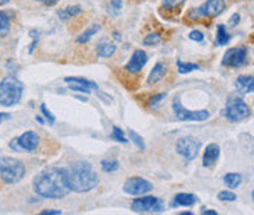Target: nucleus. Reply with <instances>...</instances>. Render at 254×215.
Masks as SVG:
<instances>
[{
    "instance_id": "obj_41",
    "label": "nucleus",
    "mask_w": 254,
    "mask_h": 215,
    "mask_svg": "<svg viewBox=\"0 0 254 215\" xmlns=\"http://www.w3.org/2000/svg\"><path fill=\"white\" fill-rule=\"evenodd\" d=\"M202 215H217V213L213 210H202Z\"/></svg>"
},
{
    "instance_id": "obj_9",
    "label": "nucleus",
    "mask_w": 254,
    "mask_h": 215,
    "mask_svg": "<svg viewBox=\"0 0 254 215\" xmlns=\"http://www.w3.org/2000/svg\"><path fill=\"white\" fill-rule=\"evenodd\" d=\"M202 148V142L197 141L196 138H191V136H185V138H181L178 142H176V153L179 155L184 157V160L187 162L193 161L197 155H199V151Z\"/></svg>"
},
{
    "instance_id": "obj_39",
    "label": "nucleus",
    "mask_w": 254,
    "mask_h": 215,
    "mask_svg": "<svg viewBox=\"0 0 254 215\" xmlns=\"http://www.w3.org/2000/svg\"><path fill=\"white\" fill-rule=\"evenodd\" d=\"M10 119V114L9 113H0V123L4 122V120H9Z\"/></svg>"
},
{
    "instance_id": "obj_5",
    "label": "nucleus",
    "mask_w": 254,
    "mask_h": 215,
    "mask_svg": "<svg viewBox=\"0 0 254 215\" xmlns=\"http://www.w3.org/2000/svg\"><path fill=\"white\" fill-rule=\"evenodd\" d=\"M222 116L229 122H241L250 116L249 104L237 94H232L226 100V106L222 110Z\"/></svg>"
},
{
    "instance_id": "obj_44",
    "label": "nucleus",
    "mask_w": 254,
    "mask_h": 215,
    "mask_svg": "<svg viewBox=\"0 0 254 215\" xmlns=\"http://www.w3.org/2000/svg\"><path fill=\"white\" fill-rule=\"evenodd\" d=\"M10 0H0V6H4V4H7Z\"/></svg>"
},
{
    "instance_id": "obj_26",
    "label": "nucleus",
    "mask_w": 254,
    "mask_h": 215,
    "mask_svg": "<svg viewBox=\"0 0 254 215\" xmlns=\"http://www.w3.org/2000/svg\"><path fill=\"white\" fill-rule=\"evenodd\" d=\"M162 43V37H160V34H157V32H150V34H147L146 37H144V40H143V44L144 46H157V44H160Z\"/></svg>"
},
{
    "instance_id": "obj_8",
    "label": "nucleus",
    "mask_w": 254,
    "mask_h": 215,
    "mask_svg": "<svg viewBox=\"0 0 254 215\" xmlns=\"http://www.w3.org/2000/svg\"><path fill=\"white\" fill-rule=\"evenodd\" d=\"M226 7L225 0H207L197 9H193L190 13V18L193 19H202V18H216L219 16Z\"/></svg>"
},
{
    "instance_id": "obj_15",
    "label": "nucleus",
    "mask_w": 254,
    "mask_h": 215,
    "mask_svg": "<svg viewBox=\"0 0 254 215\" xmlns=\"http://www.w3.org/2000/svg\"><path fill=\"white\" fill-rule=\"evenodd\" d=\"M199 198L194 193H178L173 196V201L170 202L172 208L176 207H193L194 204H197Z\"/></svg>"
},
{
    "instance_id": "obj_25",
    "label": "nucleus",
    "mask_w": 254,
    "mask_h": 215,
    "mask_svg": "<svg viewBox=\"0 0 254 215\" xmlns=\"http://www.w3.org/2000/svg\"><path fill=\"white\" fill-rule=\"evenodd\" d=\"M100 167L104 173H115L119 168V161L118 160H103L100 162Z\"/></svg>"
},
{
    "instance_id": "obj_22",
    "label": "nucleus",
    "mask_w": 254,
    "mask_h": 215,
    "mask_svg": "<svg viewBox=\"0 0 254 215\" xmlns=\"http://www.w3.org/2000/svg\"><path fill=\"white\" fill-rule=\"evenodd\" d=\"M231 41V35L228 34L225 25H217V34H216V44L217 46H226Z\"/></svg>"
},
{
    "instance_id": "obj_23",
    "label": "nucleus",
    "mask_w": 254,
    "mask_h": 215,
    "mask_svg": "<svg viewBox=\"0 0 254 215\" xmlns=\"http://www.w3.org/2000/svg\"><path fill=\"white\" fill-rule=\"evenodd\" d=\"M176 66H178V72H179V73H182V75H185V73H190V72H193V70L200 69V66H199V64H196V63H190V61H182V60H178V61H176Z\"/></svg>"
},
{
    "instance_id": "obj_17",
    "label": "nucleus",
    "mask_w": 254,
    "mask_h": 215,
    "mask_svg": "<svg viewBox=\"0 0 254 215\" xmlns=\"http://www.w3.org/2000/svg\"><path fill=\"white\" fill-rule=\"evenodd\" d=\"M166 72H168V66H166L163 61H157V63L154 64V67L152 69L149 78H147V84H149V85H153V84L160 82V81L165 78Z\"/></svg>"
},
{
    "instance_id": "obj_28",
    "label": "nucleus",
    "mask_w": 254,
    "mask_h": 215,
    "mask_svg": "<svg viewBox=\"0 0 254 215\" xmlns=\"http://www.w3.org/2000/svg\"><path fill=\"white\" fill-rule=\"evenodd\" d=\"M112 139L113 141H118V142H122V144H127L128 142V139L124 135V130L121 127H118V126H113V129H112Z\"/></svg>"
},
{
    "instance_id": "obj_7",
    "label": "nucleus",
    "mask_w": 254,
    "mask_h": 215,
    "mask_svg": "<svg viewBox=\"0 0 254 215\" xmlns=\"http://www.w3.org/2000/svg\"><path fill=\"white\" fill-rule=\"evenodd\" d=\"M172 110L175 113V117L182 122H204L210 117V113L207 110H187L181 104L179 97H175L172 103Z\"/></svg>"
},
{
    "instance_id": "obj_38",
    "label": "nucleus",
    "mask_w": 254,
    "mask_h": 215,
    "mask_svg": "<svg viewBox=\"0 0 254 215\" xmlns=\"http://www.w3.org/2000/svg\"><path fill=\"white\" fill-rule=\"evenodd\" d=\"M62 214V211H59V210H44V211H42V215H60Z\"/></svg>"
},
{
    "instance_id": "obj_27",
    "label": "nucleus",
    "mask_w": 254,
    "mask_h": 215,
    "mask_svg": "<svg viewBox=\"0 0 254 215\" xmlns=\"http://www.w3.org/2000/svg\"><path fill=\"white\" fill-rule=\"evenodd\" d=\"M129 138H131V142L132 144H135V147L138 148V150H144L146 148V144H144V141H143V138L135 132V130H132V129H129Z\"/></svg>"
},
{
    "instance_id": "obj_18",
    "label": "nucleus",
    "mask_w": 254,
    "mask_h": 215,
    "mask_svg": "<svg viewBox=\"0 0 254 215\" xmlns=\"http://www.w3.org/2000/svg\"><path fill=\"white\" fill-rule=\"evenodd\" d=\"M116 52V44L115 43H107V41H100L97 46V56L102 59H109Z\"/></svg>"
},
{
    "instance_id": "obj_12",
    "label": "nucleus",
    "mask_w": 254,
    "mask_h": 215,
    "mask_svg": "<svg viewBox=\"0 0 254 215\" xmlns=\"http://www.w3.org/2000/svg\"><path fill=\"white\" fill-rule=\"evenodd\" d=\"M247 56L249 52L246 47H232L228 49L226 53L222 59V64L226 67H232V69H238L241 66H244L247 63Z\"/></svg>"
},
{
    "instance_id": "obj_45",
    "label": "nucleus",
    "mask_w": 254,
    "mask_h": 215,
    "mask_svg": "<svg viewBox=\"0 0 254 215\" xmlns=\"http://www.w3.org/2000/svg\"><path fill=\"white\" fill-rule=\"evenodd\" d=\"M77 98H78L80 101H87V98H85V97H77Z\"/></svg>"
},
{
    "instance_id": "obj_20",
    "label": "nucleus",
    "mask_w": 254,
    "mask_h": 215,
    "mask_svg": "<svg viewBox=\"0 0 254 215\" xmlns=\"http://www.w3.org/2000/svg\"><path fill=\"white\" fill-rule=\"evenodd\" d=\"M223 182L229 189H237L243 182V176L240 173H228V174H225Z\"/></svg>"
},
{
    "instance_id": "obj_35",
    "label": "nucleus",
    "mask_w": 254,
    "mask_h": 215,
    "mask_svg": "<svg viewBox=\"0 0 254 215\" xmlns=\"http://www.w3.org/2000/svg\"><path fill=\"white\" fill-rule=\"evenodd\" d=\"M40 110H42L43 116L46 117V120H47V122H49L50 124H53V123H54V116H53L50 111L47 110V107H46V104H42V106H40Z\"/></svg>"
},
{
    "instance_id": "obj_40",
    "label": "nucleus",
    "mask_w": 254,
    "mask_h": 215,
    "mask_svg": "<svg viewBox=\"0 0 254 215\" xmlns=\"http://www.w3.org/2000/svg\"><path fill=\"white\" fill-rule=\"evenodd\" d=\"M37 1H42V3H44V4H47V6H53V4L57 3V0H37Z\"/></svg>"
},
{
    "instance_id": "obj_42",
    "label": "nucleus",
    "mask_w": 254,
    "mask_h": 215,
    "mask_svg": "<svg viewBox=\"0 0 254 215\" xmlns=\"http://www.w3.org/2000/svg\"><path fill=\"white\" fill-rule=\"evenodd\" d=\"M113 38H115L116 41H121V40H122V37H121V34H119L118 31H115V32H113Z\"/></svg>"
},
{
    "instance_id": "obj_2",
    "label": "nucleus",
    "mask_w": 254,
    "mask_h": 215,
    "mask_svg": "<svg viewBox=\"0 0 254 215\" xmlns=\"http://www.w3.org/2000/svg\"><path fill=\"white\" fill-rule=\"evenodd\" d=\"M65 182L71 192L87 193L97 187L99 176L87 161H75L65 167Z\"/></svg>"
},
{
    "instance_id": "obj_43",
    "label": "nucleus",
    "mask_w": 254,
    "mask_h": 215,
    "mask_svg": "<svg viewBox=\"0 0 254 215\" xmlns=\"http://www.w3.org/2000/svg\"><path fill=\"white\" fill-rule=\"evenodd\" d=\"M36 122H39L40 124H43V123H44V120L42 119V116H36Z\"/></svg>"
},
{
    "instance_id": "obj_21",
    "label": "nucleus",
    "mask_w": 254,
    "mask_h": 215,
    "mask_svg": "<svg viewBox=\"0 0 254 215\" xmlns=\"http://www.w3.org/2000/svg\"><path fill=\"white\" fill-rule=\"evenodd\" d=\"M65 82L66 84H80V85H84V87H87L90 90H96V91L99 90L96 82H91V81L80 78V76H68V78H65Z\"/></svg>"
},
{
    "instance_id": "obj_34",
    "label": "nucleus",
    "mask_w": 254,
    "mask_h": 215,
    "mask_svg": "<svg viewBox=\"0 0 254 215\" xmlns=\"http://www.w3.org/2000/svg\"><path fill=\"white\" fill-rule=\"evenodd\" d=\"M69 88L72 91H78V92H83V94H90L91 92L90 88H87L84 85H80V84H69Z\"/></svg>"
},
{
    "instance_id": "obj_36",
    "label": "nucleus",
    "mask_w": 254,
    "mask_h": 215,
    "mask_svg": "<svg viewBox=\"0 0 254 215\" xmlns=\"http://www.w3.org/2000/svg\"><path fill=\"white\" fill-rule=\"evenodd\" d=\"M110 7H112L113 13H119V10L122 7V0H112L110 1Z\"/></svg>"
},
{
    "instance_id": "obj_33",
    "label": "nucleus",
    "mask_w": 254,
    "mask_h": 215,
    "mask_svg": "<svg viewBox=\"0 0 254 215\" xmlns=\"http://www.w3.org/2000/svg\"><path fill=\"white\" fill-rule=\"evenodd\" d=\"M185 0H163V7H166V9H176V7H179L182 3H184Z\"/></svg>"
},
{
    "instance_id": "obj_19",
    "label": "nucleus",
    "mask_w": 254,
    "mask_h": 215,
    "mask_svg": "<svg viewBox=\"0 0 254 215\" xmlns=\"http://www.w3.org/2000/svg\"><path fill=\"white\" fill-rule=\"evenodd\" d=\"M99 31H100V25H99V24L91 25L90 28H87V30L77 38V43H78V44H85V43H88V41L91 40V37H93L94 34H97Z\"/></svg>"
},
{
    "instance_id": "obj_3",
    "label": "nucleus",
    "mask_w": 254,
    "mask_h": 215,
    "mask_svg": "<svg viewBox=\"0 0 254 215\" xmlns=\"http://www.w3.org/2000/svg\"><path fill=\"white\" fill-rule=\"evenodd\" d=\"M24 84L13 76H6L0 81V106L12 107L22 98Z\"/></svg>"
},
{
    "instance_id": "obj_37",
    "label": "nucleus",
    "mask_w": 254,
    "mask_h": 215,
    "mask_svg": "<svg viewBox=\"0 0 254 215\" xmlns=\"http://www.w3.org/2000/svg\"><path fill=\"white\" fill-rule=\"evenodd\" d=\"M238 21H240V15H238V13H234L232 18L228 21V22H229V27H235V25L238 24Z\"/></svg>"
},
{
    "instance_id": "obj_30",
    "label": "nucleus",
    "mask_w": 254,
    "mask_h": 215,
    "mask_svg": "<svg viewBox=\"0 0 254 215\" xmlns=\"http://www.w3.org/2000/svg\"><path fill=\"white\" fill-rule=\"evenodd\" d=\"M217 199L219 201H225V202H232L237 199V195L234 192H229V190H223L217 195Z\"/></svg>"
},
{
    "instance_id": "obj_46",
    "label": "nucleus",
    "mask_w": 254,
    "mask_h": 215,
    "mask_svg": "<svg viewBox=\"0 0 254 215\" xmlns=\"http://www.w3.org/2000/svg\"><path fill=\"white\" fill-rule=\"evenodd\" d=\"M181 215H193L191 211H187V213H181Z\"/></svg>"
},
{
    "instance_id": "obj_29",
    "label": "nucleus",
    "mask_w": 254,
    "mask_h": 215,
    "mask_svg": "<svg viewBox=\"0 0 254 215\" xmlns=\"http://www.w3.org/2000/svg\"><path fill=\"white\" fill-rule=\"evenodd\" d=\"M166 97H168V92H159V94L153 95L152 98L149 100V106L150 107H157Z\"/></svg>"
},
{
    "instance_id": "obj_16",
    "label": "nucleus",
    "mask_w": 254,
    "mask_h": 215,
    "mask_svg": "<svg viewBox=\"0 0 254 215\" xmlns=\"http://www.w3.org/2000/svg\"><path fill=\"white\" fill-rule=\"evenodd\" d=\"M220 154V148L217 144H209L204 150L203 154V165L204 167H212L214 162L217 161Z\"/></svg>"
},
{
    "instance_id": "obj_31",
    "label": "nucleus",
    "mask_w": 254,
    "mask_h": 215,
    "mask_svg": "<svg viewBox=\"0 0 254 215\" xmlns=\"http://www.w3.org/2000/svg\"><path fill=\"white\" fill-rule=\"evenodd\" d=\"M65 12H66V15H68L69 19H71V18H74V16H77V15H81V13H83V7H81V6H69V7L65 9Z\"/></svg>"
},
{
    "instance_id": "obj_24",
    "label": "nucleus",
    "mask_w": 254,
    "mask_h": 215,
    "mask_svg": "<svg viewBox=\"0 0 254 215\" xmlns=\"http://www.w3.org/2000/svg\"><path fill=\"white\" fill-rule=\"evenodd\" d=\"M10 30V18L6 12L0 10V37L6 35Z\"/></svg>"
},
{
    "instance_id": "obj_11",
    "label": "nucleus",
    "mask_w": 254,
    "mask_h": 215,
    "mask_svg": "<svg viewBox=\"0 0 254 215\" xmlns=\"http://www.w3.org/2000/svg\"><path fill=\"white\" fill-rule=\"evenodd\" d=\"M153 190V183L143 177H129L124 183V192L132 196H143Z\"/></svg>"
},
{
    "instance_id": "obj_1",
    "label": "nucleus",
    "mask_w": 254,
    "mask_h": 215,
    "mask_svg": "<svg viewBox=\"0 0 254 215\" xmlns=\"http://www.w3.org/2000/svg\"><path fill=\"white\" fill-rule=\"evenodd\" d=\"M34 192L47 199H62L71 190L65 182V167H47L33 180Z\"/></svg>"
},
{
    "instance_id": "obj_32",
    "label": "nucleus",
    "mask_w": 254,
    "mask_h": 215,
    "mask_svg": "<svg viewBox=\"0 0 254 215\" xmlns=\"http://www.w3.org/2000/svg\"><path fill=\"white\" fill-rule=\"evenodd\" d=\"M188 38L191 40V41H196V43H202L204 40V34L202 31H199V30H193L190 34H188Z\"/></svg>"
},
{
    "instance_id": "obj_6",
    "label": "nucleus",
    "mask_w": 254,
    "mask_h": 215,
    "mask_svg": "<svg viewBox=\"0 0 254 215\" xmlns=\"http://www.w3.org/2000/svg\"><path fill=\"white\" fill-rule=\"evenodd\" d=\"M39 144H40L39 135L33 130H28L24 132L21 136L12 139L9 142V147L15 153H34L39 148Z\"/></svg>"
},
{
    "instance_id": "obj_13",
    "label": "nucleus",
    "mask_w": 254,
    "mask_h": 215,
    "mask_svg": "<svg viewBox=\"0 0 254 215\" xmlns=\"http://www.w3.org/2000/svg\"><path fill=\"white\" fill-rule=\"evenodd\" d=\"M147 60H149L147 53H146L144 50L138 49V50H135V52L132 53L129 61L125 64V70L129 72V73H138V72L143 70V67L146 66Z\"/></svg>"
},
{
    "instance_id": "obj_14",
    "label": "nucleus",
    "mask_w": 254,
    "mask_h": 215,
    "mask_svg": "<svg viewBox=\"0 0 254 215\" xmlns=\"http://www.w3.org/2000/svg\"><path fill=\"white\" fill-rule=\"evenodd\" d=\"M235 88L241 94H252L254 90L253 75H240L235 81Z\"/></svg>"
},
{
    "instance_id": "obj_10",
    "label": "nucleus",
    "mask_w": 254,
    "mask_h": 215,
    "mask_svg": "<svg viewBox=\"0 0 254 215\" xmlns=\"http://www.w3.org/2000/svg\"><path fill=\"white\" fill-rule=\"evenodd\" d=\"M131 210L134 213H162L165 210V204L157 196H143L132 201Z\"/></svg>"
},
{
    "instance_id": "obj_4",
    "label": "nucleus",
    "mask_w": 254,
    "mask_h": 215,
    "mask_svg": "<svg viewBox=\"0 0 254 215\" xmlns=\"http://www.w3.org/2000/svg\"><path fill=\"white\" fill-rule=\"evenodd\" d=\"M25 164L7 155H0V177L6 184H15L25 176Z\"/></svg>"
}]
</instances>
